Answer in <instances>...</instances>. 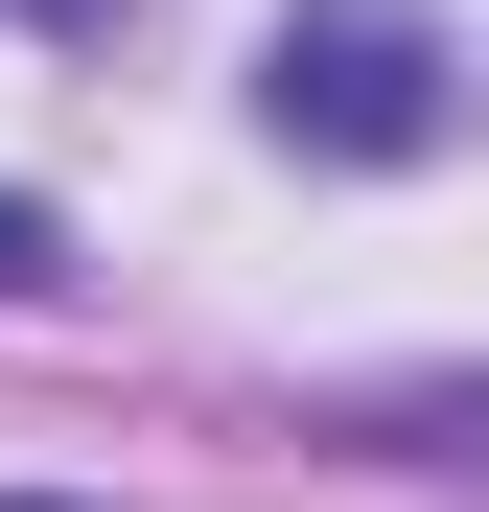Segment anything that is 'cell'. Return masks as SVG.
<instances>
[{
    "label": "cell",
    "instance_id": "obj_3",
    "mask_svg": "<svg viewBox=\"0 0 489 512\" xmlns=\"http://www.w3.org/2000/svg\"><path fill=\"white\" fill-rule=\"evenodd\" d=\"M24 280H47V210H24V187H0V303H24Z\"/></svg>",
    "mask_w": 489,
    "mask_h": 512
},
{
    "label": "cell",
    "instance_id": "obj_5",
    "mask_svg": "<svg viewBox=\"0 0 489 512\" xmlns=\"http://www.w3.org/2000/svg\"><path fill=\"white\" fill-rule=\"evenodd\" d=\"M0 512H70V489H0Z\"/></svg>",
    "mask_w": 489,
    "mask_h": 512
},
{
    "label": "cell",
    "instance_id": "obj_1",
    "mask_svg": "<svg viewBox=\"0 0 489 512\" xmlns=\"http://www.w3.org/2000/svg\"><path fill=\"white\" fill-rule=\"evenodd\" d=\"M257 117L303 163H420L443 140V24L420 0H303V24L257 47Z\"/></svg>",
    "mask_w": 489,
    "mask_h": 512
},
{
    "label": "cell",
    "instance_id": "obj_2",
    "mask_svg": "<svg viewBox=\"0 0 489 512\" xmlns=\"http://www.w3.org/2000/svg\"><path fill=\"white\" fill-rule=\"evenodd\" d=\"M373 443H396V466H489V373H443V396H373Z\"/></svg>",
    "mask_w": 489,
    "mask_h": 512
},
{
    "label": "cell",
    "instance_id": "obj_4",
    "mask_svg": "<svg viewBox=\"0 0 489 512\" xmlns=\"http://www.w3.org/2000/svg\"><path fill=\"white\" fill-rule=\"evenodd\" d=\"M24 24H94V0H24Z\"/></svg>",
    "mask_w": 489,
    "mask_h": 512
}]
</instances>
